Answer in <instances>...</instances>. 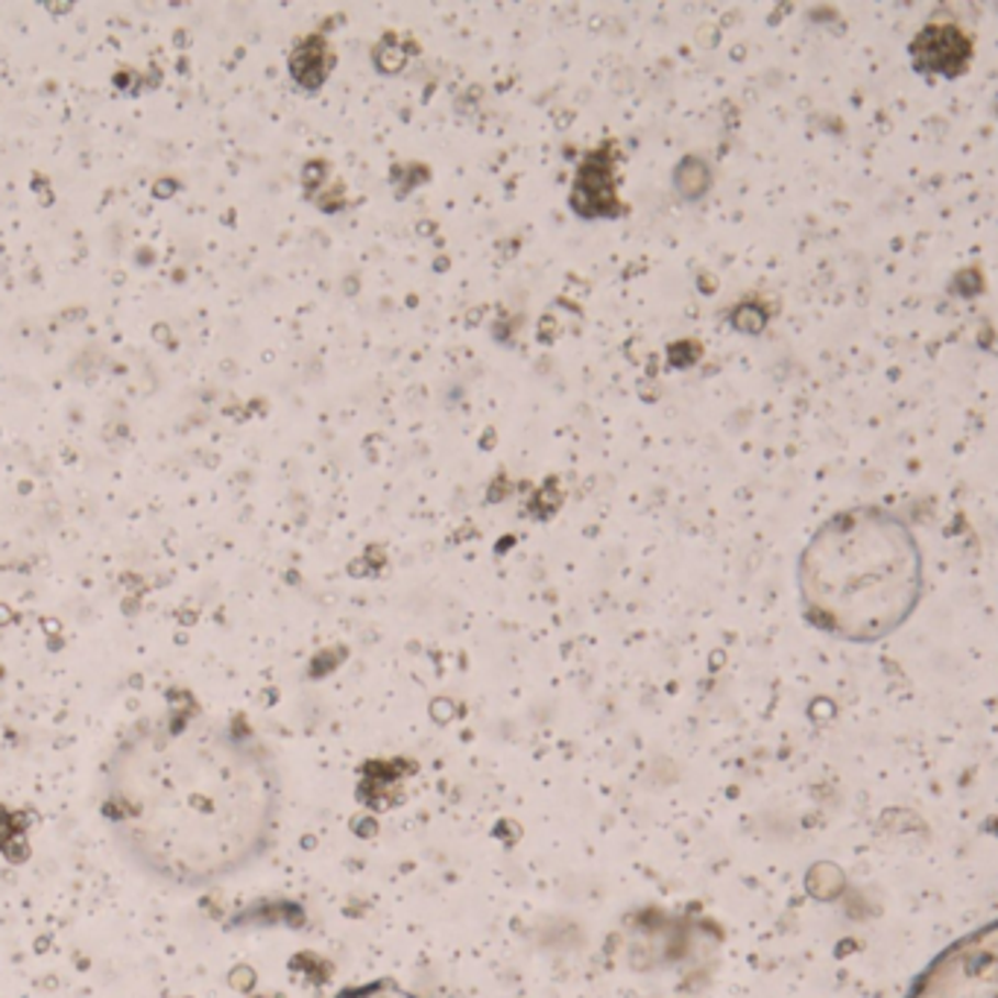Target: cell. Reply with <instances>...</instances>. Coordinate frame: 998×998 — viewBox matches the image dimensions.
I'll return each instance as SVG.
<instances>
[{"label":"cell","instance_id":"1","mask_svg":"<svg viewBox=\"0 0 998 998\" xmlns=\"http://www.w3.org/2000/svg\"><path fill=\"white\" fill-rule=\"evenodd\" d=\"M103 811L144 867L200 885L258 859L276 782L261 755L223 729H141L114 759Z\"/></svg>","mask_w":998,"mask_h":998},{"label":"cell","instance_id":"6","mask_svg":"<svg viewBox=\"0 0 998 998\" xmlns=\"http://www.w3.org/2000/svg\"><path fill=\"white\" fill-rule=\"evenodd\" d=\"M674 184L676 193H680L683 200H700L711 184L709 165L697 156H685L683 161L674 167Z\"/></svg>","mask_w":998,"mask_h":998},{"label":"cell","instance_id":"4","mask_svg":"<svg viewBox=\"0 0 998 998\" xmlns=\"http://www.w3.org/2000/svg\"><path fill=\"white\" fill-rule=\"evenodd\" d=\"M973 59L969 35L955 24H926L911 42V61L920 74L957 77Z\"/></svg>","mask_w":998,"mask_h":998},{"label":"cell","instance_id":"7","mask_svg":"<svg viewBox=\"0 0 998 998\" xmlns=\"http://www.w3.org/2000/svg\"><path fill=\"white\" fill-rule=\"evenodd\" d=\"M24 834V815H12L9 808L0 806V852H21V859H26V846L21 841Z\"/></svg>","mask_w":998,"mask_h":998},{"label":"cell","instance_id":"8","mask_svg":"<svg viewBox=\"0 0 998 998\" xmlns=\"http://www.w3.org/2000/svg\"><path fill=\"white\" fill-rule=\"evenodd\" d=\"M732 323H736L738 332L759 334L764 328V311L755 305H741L736 314H732Z\"/></svg>","mask_w":998,"mask_h":998},{"label":"cell","instance_id":"5","mask_svg":"<svg viewBox=\"0 0 998 998\" xmlns=\"http://www.w3.org/2000/svg\"><path fill=\"white\" fill-rule=\"evenodd\" d=\"M571 209L580 217H609V214H621V202L615 193V173L613 158L606 149L588 153L586 161L578 167L574 173V188H571Z\"/></svg>","mask_w":998,"mask_h":998},{"label":"cell","instance_id":"3","mask_svg":"<svg viewBox=\"0 0 998 998\" xmlns=\"http://www.w3.org/2000/svg\"><path fill=\"white\" fill-rule=\"evenodd\" d=\"M908 998H998V931L987 926L949 946Z\"/></svg>","mask_w":998,"mask_h":998},{"label":"cell","instance_id":"2","mask_svg":"<svg viewBox=\"0 0 998 998\" xmlns=\"http://www.w3.org/2000/svg\"><path fill=\"white\" fill-rule=\"evenodd\" d=\"M806 615L846 641H876L911 618L922 595L913 530L882 507H852L817 530L799 557Z\"/></svg>","mask_w":998,"mask_h":998},{"label":"cell","instance_id":"9","mask_svg":"<svg viewBox=\"0 0 998 998\" xmlns=\"http://www.w3.org/2000/svg\"><path fill=\"white\" fill-rule=\"evenodd\" d=\"M253 984H255L253 969H249V966H237L235 975H232V987H235V990H240V993H249V990H253Z\"/></svg>","mask_w":998,"mask_h":998}]
</instances>
